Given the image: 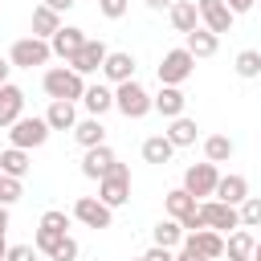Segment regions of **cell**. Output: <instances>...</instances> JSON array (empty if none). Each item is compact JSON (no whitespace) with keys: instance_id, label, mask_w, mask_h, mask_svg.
I'll list each match as a JSON object with an SVG mask.
<instances>
[{"instance_id":"8d00e7d4","label":"cell","mask_w":261,"mask_h":261,"mask_svg":"<svg viewBox=\"0 0 261 261\" xmlns=\"http://www.w3.org/2000/svg\"><path fill=\"white\" fill-rule=\"evenodd\" d=\"M126 4H130V0H98V12H102L106 20H118V16H126Z\"/></svg>"},{"instance_id":"7c38bea8","label":"cell","mask_w":261,"mask_h":261,"mask_svg":"<svg viewBox=\"0 0 261 261\" xmlns=\"http://www.w3.org/2000/svg\"><path fill=\"white\" fill-rule=\"evenodd\" d=\"M196 12H200V24L212 29L216 37L220 33H232V12L224 0H196Z\"/></svg>"},{"instance_id":"5b68a950","label":"cell","mask_w":261,"mask_h":261,"mask_svg":"<svg viewBox=\"0 0 261 261\" xmlns=\"http://www.w3.org/2000/svg\"><path fill=\"white\" fill-rule=\"evenodd\" d=\"M196 69V57L179 45V49H167L163 61H159V86H184Z\"/></svg>"},{"instance_id":"9c48e42d","label":"cell","mask_w":261,"mask_h":261,"mask_svg":"<svg viewBox=\"0 0 261 261\" xmlns=\"http://www.w3.org/2000/svg\"><path fill=\"white\" fill-rule=\"evenodd\" d=\"M200 220H204V228H216V232H228V228H241V216H237V208L232 204H224V200H200Z\"/></svg>"},{"instance_id":"ba28073f","label":"cell","mask_w":261,"mask_h":261,"mask_svg":"<svg viewBox=\"0 0 261 261\" xmlns=\"http://www.w3.org/2000/svg\"><path fill=\"white\" fill-rule=\"evenodd\" d=\"M73 220H82L86 228H110L114 224V208H106L98 196H77L73 200Z\"/></svg>"},{"instance_id":"cb8c5ba5","label":"cell","mask_w":261,"mask_h":261,"mask_svg":"<svg viewBox=\"0 0 261 261\" xmlns=\"http://www.w3.org/2000/svg\"><path fill=\"white\" fill-rule=\"evenodd\" d=\"M73 139L82 143V151L106 143V126H102V118H94V114H90V118H77V122H73Z\"/></svg>"},{"instance_id":"f35d334b","label":"cell","mask_w":261,"mask_h":261,"mask_svg":"<svg viewBox=\"0 0 261 261\" xmlns=\"http://www.w3.org/2000/svg\"><path fill=\"white\" fill-rule=\"evenodd\" d=\"M143 261H175V257H171V249H163V245H151V249L143 253Z\"/></svg>"},{"instance_id":"d6a6232c","label":"cell","mask_w":261,"mask_h":261,"mask_svg":"<svg viewBox=\"0 0 261 261\" xmlns=\"http://www.w3.org/2000/svg\"><path fill=\"white\" fill-rule=\"evenodd\" d=\"M49 261H77V241L65 232V237H61V241L49 249Z\"/></svg>"},{"instance_id":"44dd1931","label":"cell","mask_w":261,"mask_h":261,"mask_svg":"<svg viewBox=\"0 0 261 261\" xmlns=\"http://www.w3.org/2000/svg\"><path fill=\"white\" fill-rule=\"evenodd\" d=\"M45 122H49V130H73V122H77V106L65 102V98H53L49 110H45Z\"/></svg>"},{"instance_id":"9a60e30c","label":"cell","mask_w":261,"mask_h":261,"mask_svg":"<svg viewBox=\"0 0 261 261\" xmlns=\"http://www.w3.org/2000/svg\"><path fill=\"white\" fill-rule=\"evenodd\" d=\"M110 163H114V151H110L106 143L86 147V155H82V175H86V179H102V175L110 171Z\"/></svg>"},{"instance_id":"30bf717a","label":"cell","mask_w":261,"mask_h":261,"mask_svg":"<svg viewBox=\"0 0 261 261\" xmlns=\"http://www.w3.org/2000/svg\"><path fill=\"white\" fill-rule=\"evenodd\" d=\"M184 249H192V253H200V257H208V261H220L224 257V232H216V228H196V232H184V241H179Z\"/></svg>"},{"instance_id":"60d3db41","label":"cell","mask_w":261,"mask_h":261,"mask_svg":"<svg viewBox=\"0 0 261 261\" xmlns=\"http://www.w3.org/2000/svg\"><path fill=\"white\" fill-rule=\"evenodd\" d=\"M45 4H49V8H53V12H69V8H73V4H77V0H45Z\"/></svg>"},{"instance_id":"b9f144b4","label":"cell","mask_w":261,"mask_h":261,"mask_svg":"<svg viewBox=\"0 0 261 261\" xmlns=\"http://www.w3.org/2000/svg\"><path fill=\"white\" fill-rule=\"evenodd\" d=\"M175 261H208V257H200V253H192V249H184V245H179V253H175Z\"/></svg>"},{"instance_id":"484cf974","label":"cell","mask_w":261,"mask_h":261,"mask_svg":"<svg viewBox=\"0 0 261 261\" xmlns=\"http://www.w3.org/2000/svg\"><path fill=\"white\" fill-rule=\"evenodd\" d=\"M175 147H192L196 143V135H200V126H196V118H188V114H179V118H171V126L163 130Z\"/></svg>"},{"instance_id":"f1b7e54d","label":"cell","mask_w":261,"mask_h":261,"mask_svg":"<svg viewBox=\"0 0 261 261\" xmlns=\"http://www.w3.org/2000/svg\"><path fill=\"white\" fill-rule=\"evenodd\" d=\"M232 151H237V143H232L228 135H208V139H204V159H208V163H228Z\"/></svg>"},{"instance_id":"2e32d148","label":"cell","mask_w":261,"mask_h":261,"mask_svg":"<svg viewBox=\"0 0 261 261\" xmlns=\"http://www.w3.org/2000/svg\"><path fill=\"white\" fill-rule=\"evenodd\" d=\"M20 114H24V90L12 86V82H4L0 86V126H12Z\"/></svg>"},{"instance_id":"83f0119b","label":"cell","mask_w":261,"mask_h":261,"mask_svg":"<svg viewBox=\"0 0 261 261\" xmlns=\"http://www.w3.org/2000/svg\"><path fill=\"white\" fill-rule=\"evenodd\" d=\"M0 171L24 179V175H29V151H24V147H4V151H0Z\"/></svg>"},{"instance_id":"603a6c76","label":"cell","mask_w":261,"mask_h":261,"mask_svg":"<svg viewBox=\"0 0 261 261\" xmlns=\"http://www.w3.org/2000/svg\"><path fill=\"white\" fill-rule=\"evenodd\" d=\"M82 106H86L94 118H102L106 110H114V90H110V86H86V94H82Z\"/></svg>"},{"instance_id":"7a4b0ae2","label":"cell","mask_w":261,"mask_h":261,"mask_svg":"<svg viewBox=\"0 0 261 261\" xmlns=\"http://www.w3.org/2000/svg\"><path fill=\"white\" fill-rule=\"evenodd\" d=\"M98 200L106 204V208H122L126 200H130V167L126 163H110V171L98 179Z\"/></svg>"},{"instance_id":"d6986e66","label":"cell","mask_w":261,"mask_h":261,"mask_svg":"<svg viewBox=\"0 0 261 261\" xmlns=\"http://www.w3.org/2000/svg\"><path fill=\"white\" fill-rule=\"evenodd\" d=\"M212 196L237 208V204L249 196V179H245V175H237V171H228V175H220V179H216V192H212Z\"/></svg>"},{"instance_id":"5bb4252c","label":"cell","mask_w":261,"mask_h":261,"mask_svg":"<svg viewBox=\"0 0 261 261\" xmlns=\"http://www.w3.org/2000/svg\"><path fill=\"white\" fill-rule=\"evenodd\" d=\"M102 77H106L110 86H118V82H130V77H135V57H130L126 49H114V53H106V61H102Z\"/></svg>"},{"instance_id":"c3c4849f","label":"cell","mask_w":261,"mask_h":261,"mask_svg":"<svg viewBox=\"0 0 261 261\" xmlns=\"http://www.w3.org/2000/svg\"><path fill=\"white\" fill-rule=\"evenodd\" d=\"M249 261H261V257H249Z\"/></svg>"},{"instance_id":"7402d4cb","label":"cell","mask_w":261,"mask_h":261,"mask_svg":"<svg viewBox=\"0 0 261 261\" xmlns=\"http://www.w3.org/2000/svg\"><path fill=\"white\" fill-rule=\"evenodd\" d=\"M253 245H257V237H253L249 228H232L228 241H224V257H228V261H249V257H253Z\"/></svg>"},{"instance_id":"7dc6e473","label":"cell","mask_w":261,"mask_h":261,"mask_svg":"<svg viewBox=\"0 0 261 261\" xmlns=\"http://www.w3.org/2000/svg\"><path fill=\"white\" fill-rule=\"evenodd\" d=\"M253 257H261V241H257V245H253Z\"/></svg>"},{"instance_id":"f546056e","label":"cell","mask_w":261,"mask_h":261,"mask_svg":"<svg viewBox=\"0 0 261 261\" xmlns=\"http://www.w3.org/2000/svg\"><path fill=\"white\" fill-rule=\"evenodd\" d=\"M232 69H237V77H245V82L261 77V49H241L237 61H232Z\"/></svg>"},{"instance_id":"ac0fdd59","label":"cell","mask_w":261,"mask_h":261,"mask_svg":"<svg viewBox=\"0 0 261 261\" xmlns=\"http://www.w3.org/2000/svg\"><path fill=\"white\" fill-rule=\"evenodd\" d=\"M184 49L192 53V57H212L216 49H220V37L212 33V29H192V33H184Z\"/></svg>"},{"instance_id":"74e56055","label":"cell","mask_w":261,"mask_h":261,"mask_svg":"<svg viewBox=\"0 0 261 261\" xmlns=\"http://www.w3.org/2000/svg\"><path fill=\"white\" fill-rule=\"evenodd\" d=\"M41 253H37V245H8V253H4V261H37Z\"/></svg>"},{"instance_id":"4316f807","label":"cell","mask_w":261,"mask_h":261,"mask_svg":"<svg viewBox=\"0 0 261 261\" xmlns=\"http://www.w3.org/2000/svg\"><path fill=\"white\" fill-rule=\"evenodd\" d=\"M171 155H175V143H171L167 135L143 139V159H147V163H171Z\"/></svg>"},{"instance_id":"4fadbf2b","label":"cell","mask_w":261,"mask_h":261,"mask_svg":"<svg viewBox=\"0 0 261 261\" xmlns=\"http://www.w3.org/2000/svg\"><path fill=\"white\" fill-rule=\"evenodd\" d=\"M86 45V33L77 29V24H61L53 37H49V49H53V57H61V61H69L77 49Z\"/></svg>"},{"instance_id":"d590c367","label":"cell","mask_w":261,"mask_h":261,"mask_svg":"<svg viewBox=\"0 0 261 261\" xmlns=\"http://www.w3.org/2000/svg\"><path fill=\"white\" fill-rule=\"evenodd\" d=\"M61 237H65V232H49V228H41V224H37V232H33V245H37V253H45V257H49V249H53Z\"/></svg>"},{"instance_id":"52a82bcc","label":"cell","mask_w":261,"mask_h":261,"mask_svg":"<svg viewBox=\"0 0 261 261\" xmlns=\"http://www.w3.org/2000/svg\"><path fill=\"white\" fill-rule=\"evenodd\" d=\"M216 179H220L216 163H208V159H204V163H192V167L184 171V184H179V188H184V192H192L196 200H208V196L216 192Z\"/></svg>"},{"instance_id":"ffe728a7","label":"cell","mask_w":261,"mask_h":261,"mask_svg":"<svg viewBox=\"0 0 261 261\" xmlns=\"http://www.w3.org/2000/svg\"><path fill=\"white\" fill-rule=\"evenodd\" d=\"M167 20H171V29H175V33H192V29H200L196 0H175V4L167 8Z\"/></svg>"},{"instance_id":"277c9868","label":"cell","mask_w":261,"mask_h":261,"mask_svg":"<svg viewBox=\"0 0 261 261\" xmlns=\"http://www.w3.org/2000/svg\"><path fill=\"white\" fill-rule=\"evenodd\" d=\"M53 49L45 37H20L12 49H8V65L12 69H33V65H49Z\"/></svg>"},{"instance_id":"8fae6325","label":"cell","mask_w":261,"mask_h":261,"mask_svg":"<svg viewBox=\"0 0 261 261\" xmlns=\"http://www.w3.org/2000/svg\"><path fill=\"white\" fill-rule=\"evenodd\" d=\"M106 53H110V49H106L102 41H94V37H86V45H82V49H77V53H73V57H69L65 65H69L73 73H82V77H86V73H98V69H102V61H106Z\"/></svg>"},{"instance_id":"7bdbcfd3","label":"cell","mask_w":261,"mask_h":261,"mask_svg":"<svg viewBox=\"0 0 261 261\" xmlns=\"http://www.w3.org/2000/svg\"><path fill=\"white\" fill-rule=\"evenodd\" d=\"M171 4H175V0H147V8H155V12H159V8H171Z\"/></svg>"},{"instance_id":"e0dca14e","label":"cell","mask_w":261,"mask_h":261,"mask_svg":"<svg viewBox=\"0 0 261 261\" xmlns=\"http://www.w3.org/2000/svg\"><path fill=\"white\" fill-rule=\"evenodd\" d=\"M184 106H188V98H184L179 86H159V94L151 98V110H159L163 118H179Z\"/></svg>"},{"instance_id":"ab89813d","label":"cell","mask_w":261,"mask_h":261,"mask_svg":"<svg viewBox=\"0 0 261 261\" xmlns=\"http://www.w3.org/2000/svg\"><path fill=\"white\" fill-rule=\"evenodd\" d=\"M224 4H228V12L237 16V12H249V8L257 4V0H224Z\"/></svg>"},{"instance_id":"ee69618b","label":"cell","mask_w":261,"mask_h":261,"mask_svg":"<svg viewBox=\"0 0 261 261\" xmlns=\"http://www.w3.org/2000/svg\"><path fill=\"white\" fill-rule=\"evenodd\" d=\"M8 73H12V65H8V61H4V57H0V86H4V82H8Z\"/></svg>"},{"instance_id":"4dcf8cb0","label":"cell","mask_w":261,"mask_h":261,"mask_svg":"<svg viewBox=\"0 0 261 261\" xmlns=\"http://www.w3.org/2000/svg\"><path fill=\"white\" fill-rule=\"evenodd\" d=\"M151 237H155V245L175 249V245L184 241V228H179V220H171V216H167V220H159V224H155V232H151Z\"/></svg>"},{"instance_id":"6da1fadb","label":"cell","mask_w":261,"mask_h":261,"mask_svg":"<svg viewBox=\"0 0 261 261\" xmlns=\"http://www.w3.org/2000/svg\"><path fill=\"white\" fill-rule=\"evenodd\" d=\"M41 86H45L49 102H53V98H65V102H82V94H86V77H82V73H73L69 65H53V69H45Z\"/></svg>"},{"instance_id":"836d02e7","label":"cell","mask_w":261,"mask_h":261,"mask_svg":"<svg viewBox=\"0 0 261 261\" xmlns=\"http://www.w3.org/2000/svg\"><path fill=\"white\" fill-rule=\"evenodd\" d=\"M20 192H24V188H20V179L0 171V204H16V200H20Z\"/></svg>"},{"instance_id":"f6af8a7d","label":"cell","mask_w":261,"mask_h":261,"mask_svg":"<svg viewBox=\"0 0 261 261\" xmlns=\"http://www.w3.org/2000/svg\"><path fill=\"white\" fill-rule=\"evenodd\" d=\"M8 228V204H0V232Z\"/></svg>"},{"instance_id":"1f68e13d","label":"cell","mask_w":261,"mask_h":261,"mask_svg":"<svg viewBox=\"0 0 261 261\" xmlns=\"http://www.w3.org/2000/svg\"><path fill=\"white\" fill-rule=\"evenodd\" d=\"M237 216H241V228H261V196H245L237 204Z\"/></svg>"},{"instance_id":"3957f363","label":"cell","mask_w":261,"mask_h":261,"mask_svg":"<svg viewBox=\"0 0 261 261\" xmlns=\"http://www.w3.org/2000/svg\"><path fill=\"white\" fill-rule=\"evenodd\" d=\"M114 110L122 118H147L151 114V94L130 77V82H118L114 86Z\"/></svg>"},{"instance_id":"681fc988","label":"cell","mask_w":261,"mask_h":261,"mask_svg":"<svg viewBox=\"0 0 261 261\" xmlns=\"http://www.w3.org/2000/svg\"><path fill=\"white\" fill-rule=\"evenodd\" d=\"M135 261H143V257H135Z\"/></svg>"},{"instance_id":"bcb514c9","label":"cell","mask_w":261,"mask_h":261,"mask_svg":"<svg viewBox=\"0 0 261 261\" xmlns=\"http://www.w3.org/2000/svg\"><path fill=\"white\" fill-rule=\"evenodd\" d=\"M4 253H8V241H4V232H0V261H4Z\"/></svg>"},{"instance_id":"8992f818","label":"cell","mask_w":261,"mask_h":261,"mask_svg":"<svg viewBox=\"0 0 261 261\" xmlns=\"http://www.w3.org/2000/svg\"><path fill=\"white\" fill-rule=\"evenodd\" d=\"M45 139H49V122L45 118H16L12 126H8V147H24V151H33V147H45Z\"/></svg>"},{"instance_id":"e575fe53","label":"cell","mask_w":261,"mask_h":261,"mask_svg":"<svg viewBox=\"0 0 261 261\" xmlns=\"http://www.w3.org/2000/svg\"><path fill=\"white\" fill-rule=\"evenodd\" d=\"M41 228H49V232H69V216H65L61 208H49V212L41 216Z\"/></svg>"},{"instance_id":"d4e9b609","label":"cell","mask_w":261,"mask_h":261,"mask_svg":"<svg viewBox=\"0 0 261 261\" xmlns=\"http://www.w3.org/2000/svg\"><path fill=\"white\" fill-rule=\"evenodd\" d=\"M57 29H61V12H53L49 4H37L33 8V37H45L49 41Z\"/></svg>"}]
</instances>
